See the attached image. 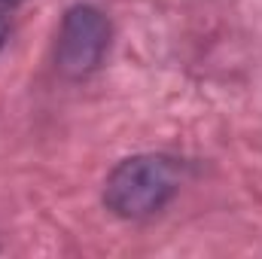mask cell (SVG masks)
I'll return each mask as SVG.
<instances>
[{
    "label": "cell",
    "instance_id": "obj_3",
    "mask_svg": "<svg viewBox=\"0 0 262 259\" xmlns=\"http://www.w3.org/2000/svg\"><path fill=\"white\" fill-rule=\"evenodd\" d=\"M3 40H6V21L0 18V46H3Z\"/></svg>",
    "mask_w": 262,
    "mask_h": 259
},
{
    "label": "cell",
    "instance_id": "obj_1",
    "mask_svg": "<svg viewBox=\"0 0 262 259\" xmlns=\"http://www.w3.org/2000/svg\"><path fill=\"white\" fill-rule=\"evenodd\" d=\"M177 186V165L171 159L131 156L110 171L104 183V204L122 220H143L162 210Z\"/></svg>",
    "mask_w": 262,
    "mask_h": 259
},
{
    "label": "cell",
    "instance_id": "obj_2",
    "mask_svg": "<svg viewBox=\"0 0 262 259\" xmlns=\"http://www.w3.org/2000/svg\"><path fill=\"white\" fill-rule=\"evenodd\" d=\"M110 46V21L95 6H70L58 28L55 43V64L70 79H82L104 61Z\"/></svg>",
    "mask_w": 262,
    "mask_h": 259
}]
</instances>
